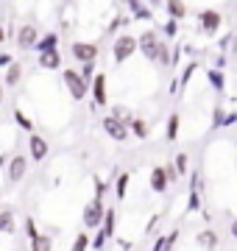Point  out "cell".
I'll list each match as a JSON object with an SVG mask.
<instances>
[{
  "label": "cell",
  "instance_id": "obj_1",
  "mask_svg": "<svg viewBox=\"0 0 237 251\" xmlns=\"http://www.w3.org/2000/svg\"><path fill=\"white\" fill-rule=\"evenodd\" d=\"M62 81H64V87H67V92H70L73 100H84L90 95V81H84V75L78 70H73V67H67L62 73Z\"/></svg>",
  "mask_w": 237,
  "mask_h": 251
},
{
  "label": "cell",
  "instance_id": "obj_2",
  "mask_svg": "<svg viewBox=\"0 0 237 251\" xmlns=\"http://www.w3.org/2000/svg\"><path fill=\"white\" fill-rule=\"evenodd\" d=\"M140 48V39L131 34H120L118 39H115V45H112V59H115V64H123L128 62L131 56H134V50Z\"/></svg>",
  "mask_w": 237,
  "mask_h": 251
},
{
  "label": "cell",
  "instance_id": "obj_3",
  "mask_svg": "<svg viewBox=\"0 0 237 251\" xmlns=\"http://www.w3.org/2000/svg\"><path fill=\"white\" fill-rule=\"evenodd\" d=\"M103 218H106V204L98 201V198H92L90 204L84 206V226L87 229H100Z\"/></svg>",
  "mask_w": 237,
  "mask_h": 251
},
{
  "label": "cell",
  "instance_id": "obj_4",
  "mask_svg": "<svg viewBox=\"0 0 237 251\" xmlns=\"http://www.w3.org/2000/svg\"><path fill=\"white\" fill-rule=\"evenodd\" d=\"M25 173H28V156L14 153L9 159V165H6V179H9V184H20V181L25 179Z\"/></svg>",
  "mask_w": 237,
  "mask_h": 251
},
{
  "label": "cell",
  "instance_id": "obj_5",
  "mask_svg": "<svg viewBox=\"0 0 237 251\" xmlns=\"http://www.w3.org/2000/svg\"><path fill=\"white\" fill-rule=\"evenodd\" d=\"M159 45H162V39H159L156 31H145V34H140V50H142L145 59L156 62V56H159Z\"/></svg>",
  "mask_w": 237,
  "mask_h": 251
},
{
  "label": "cell",
  "instance_id": "obj_6",
  "mask_svg": "<svg viewBox=\"0 0 237 251\" xmlns=\"http://www.w3.org/2000/svg\"><path fill=\"white\" fill-rule=\"evenodd\" d=\"M220 23H223V14L215 11V9H207V11H201V14H198V25H201V31H204L207 36L218 34Z\"/></svg>",
  "mask_w": 237,
  "mask_h": 251
},
{
  "label": "cell",
  "instance_id": "obj_7",
  "mask_svg": "<svg viewBox=\"0 0 237 251\" xmlns=\"http://www.w3.org/2000/svg\"><path fill=\"white\" fill-rule=\"evenodd\" d=\"M100 128H103V131H106V134H109L112 140H118V143H123V140L128 137L126 123H123V120H118V117H112V115L100 120Z\"/></svg>",
  "mask_w": 237,
  "mask_h": 251
},
{
  "label": "cell",
  "instance_id": "obj_8",
  "mask_svg": "<svg viewBox=\"0 0 237 251\" xmlns=\"http://www.w3.org/2000/svg\"><path fill=\"white\" fill-rule=\"evenodd\" d=\"M70 50H73V56L84 64H95V59H98V45H95V42H73Z\"/></svg>",
  "mask_w": 237,
  "mask_h": 251
},
{
  "label": "cell",
  "instance_id": "obj_9",
  "mask_svg": "<svg viewBox=\"0 0 237 251\" xmlns=\"http://www.w3.org/2000/svg\"><path fill=\"white\" fill-rule=\"evenodd\" d=\"M90 92H92V100H95L98 106H106V103H109V95H106V73H103V70L92 78Z\"/></svg>",
  "mask_w": 237,
  "mask_h": 251
},
{
  "label": "cell",
  "instance_id": "obj_10",
  "mask_svg": "<svg viewBox=\"0 0 237 251\" xmlns=\"http://www.w3.org/2000/svg\"><path fill=\"white\" fill-rule=\"evenodd\" d=\"M37 42H39V34H37V28L31 25V23L17 31V48H20V50H34Z\"/></svg>",
  "mask_w": 237,
  "mask_h": 251
},
{
  "label": "cell",
  "instance_id": "obj_11",
  "mask_svg": "<svg viewBox=\"0 0 237 251\" xmlns=\"http://www.w3.org/2000/svg\"><path fill=\"white\" fill-rule=\"evenodd\" d=\"M28 153H31V159H34V162H42L47 153H50V145H47L45 137L31 134V137H28Z\"/></svg>",
  "mask_w": 237,
  "mask_h": 251
},
{
  "label": "cell",
  "instance_id": "obj_12",
  "mask_svg": "<svg viewBox=\"0 0 237 251\" xmlns=\"http://www.w3.org/2000/svg\"><path fill=\"white\" fill-rule=\"evenodd\" d=\"M201 206V171L192 173V181H190V198H187V212H195Z\"/></svg>",
  "mask_w": 237,
  "mask_h": 251
},
{
  "label": "cell",
  "instance_id": "obj_13",
  "mask_svg": "<svg viewBox=\"0 0 237 251\" xmlns=\"http://www.w3.org/2000/svg\"><path fill=\"white\" fill-rule=\"evenodd\" d=\"M167 184H170V181H167V171H165L162 165H156L154 171H151V190H154V193H165Z\"/></svg>",
  "mask_w": 237,
  "mask_h": 251
},
{
  "label": "cell",
  "instance_id": "obj_14",
  "mask_svg": "<svg viewBox=\"0 0 237 251\" xmlns=\"http://www.w3.org/2000/svg\"><path fill=\"white\" fill-rule=\"evenodd\" d=\"M34 50H37V56L50 53V50H59V34H42Z\"/></svg>",
  "mask_w": 237,
  "mask_h": 251
},
{
  "label": "cell",
  "instance_id": "obj_15",
  "mask_svg": "<svg viewBox=\"0 0 237 251\" xmlns=\"http://www.w3.org/2000/svg\"><path fill=\"white\" fill-rule=\"evenodd\" d=\"M195 243H198L201 249H207V251H215V249L220 246V240H218V234H215V229H204V232H198Z\"/></svg>",
  "mask_w": 237,
  "mask_h": 251
},
{
  "label": "cell",
  "instance_id": "obj_16",
  "mask_svg": "<svg viewBox=\"0 0 237 251\" xmlns=\"http://www.w3.org/2000/svg\"><path fill=\"white\" fill-rule=\"evenodd\" d=\"M37 62H39L42 70H59V67H62V53H59V50H50V53H42Z\"/></svg>",
  "mask_w": 237,
  "mask_h": 251
},
{
  "label": "cell",
  "instance_id": "obj_17",
  "mask_svg": "<svg viewBox=\"0 0 237 251\" xmlns=\"http://www.w3.org/2000/svg\"><path fill=\"white\" fill-rule=\"evenodd\" d=\"M14 229H17L14 212H11V209H3V212H0V234H14Z\"/></svg>",
  "mask_w": 237,
  "mask_h": 251
},
{
  "label": "cell",
  "instance_id": "obj_18",
  "mask_svg": "<svg viewBox=\"0 0 237 251\" xmlns=\"http://www.w3.org/2000/svg\"><path fill=\"white\" fill-rule=\"evenodd\" d=\"M165 9H167V17L170 20H182V17H187V11H190L184 3H179V0H167Z\"/></svg>",
  "mask_w": 237,
  "mask_h": 251
},
{
  "label": "cell",
  "instance_id": "obj_19",
  "mask_svg": "<svg viewBox=\"0 0 237 251\" xmlns=\"http://www.w3.org/2000/svg\"><path fill=\"white\" fill-rule=\"evenodd\" d=\"M20 78H23V64H20V62H14V64L9 67V70H6L3 81H6L9 87H17V84H20Z\"/></svg>",
  "mask_w": 237,
  "mask_h": 251
},
{
  "label": "cell",
  "instance_id": "obj_20",
  "mask_svg": "<svg viewBox=\"0 0 237 251\" xmlns=\"http://www.w3.org/2000/svg\"><path fill=\"white\" fill-rule=\"evenodd\" d=\"M128 181H131V173H128V171H123L118 176V181H115V196H118L120 201H123V198H126V193H128Z\"/></svg>",
  "mask_w": 237,
  "mask_h": 251
},
{
  "label": "cell",
  "instance_id": "obj_21",
  "mask_svg": "<svg viewBox=\"0 0 237 251\" xmlns=\"http://www.w3.org/2000/svg\"><path fill=\"white\" fill-rule=\"evenodd\" d=\"M14 120H17V126L23 128V131H28V137L34 134V120H31L23 109H14Z\"/></svg>",
  "mask_w": 237,
  "mask_h": 251
},
{
  "label": "cell",
  "instance_id": "obj_22",
  "mask_svg": "<svg viewBox=\"0 0 237 251\" xmlns=\"http://www.w3.org/2000/svg\"><path fill=\"white\" fill-rule=\"evenodd\" d=\"M207 81L212 84V90H215V92L226 90V78H223V73H220V70H210V73H207Z\"/></svg>",
  "mask_w": 237,
  "mask_h": 251
},
{
  "label": "cell",
  "instance_id": "obj_23",
  "mask_svg": "<svg viewBox=\"0 0 237 251\" xmlns=\"http://www.w3.org/2000/svg\"><path fill=\"white\" fill-rule=\"evenodd\" d=\"M31 251H53V237L50 234H39L37 240H31Z\"/></svg>",
  "mask_w": 237,
  "mask_h": 251
},
{
  "label": "cell",
  "instance_id": "obj_24",
  "mask_svg": "<svg viewBox=\"0 0 237 251\" xmlns=\"http://www.w3.org/2000/svg\"><path fill=\"white\" fill-rule=\"evenodd\" d=\"M179 123H182V117H179V115H170V117H167V128H165L167 143H173L176 137H179Z\"/></svg>",
  "mask_w": 237,
  "mask_h": 251
},
{
  "label": "cell",
  "instance_id": "obj_25",
  "mask_svg": "<svg viewBox=\"0 0 237 251\" xmlns=\"http://www.w3.org/2000/svg\"><path fill=\"white\" fill-rule=\"evenodd\" d=\"M156 64H159V67H170V64H173V50H167V42H165V39H162V45H159Z\"/></svg>",
  "mask_w": 237,
  "mask_h": 251
},
{
  "label": "cell",
  "instance_id": "obj_26",
  "mask_svg": "<svg viewBox=\"0 0 237 251\" xmlns=\"http://www.w3.org/2000/svg\"><path fill=\"white\" fill-rule=\"evenodd\" d=\"M115 226H118V212L115 209H106V218H103V232H106V237H112L115 234Z\"/></svg>",
  "mask_w": 237,
  "mask_h": 251
},
{
  "label": "cell",
  "instance_id": "obj_27",
  "mask_svg": "<svg viewBox=\"0 0 237 251\" xmlns=\"http://www.w3.org/2000/svg\"><path fill=\"white\" fill-rule=\"evenodd\" d=\"M128 9L134 11V17H137V20H151V17H154V14H151V9H148V6H142V3H137V0H131V3H128Z\"/></svg>",
  "mask_w": 237,
  "mask_h": 251
},
{
  "label": "cell",
  "instance_id": "obj_28",
  "mask_svg": "<svg viewBox=\"0 0 237 251\" xmlns=\"http://www.w3.org/2000/svg\"><path fill=\"white\" fill-rule=\"evenodd\" d=\"M173 168H176L179 176H187V173H190V156H187V153H179L176 162H173Z\"/></svg>",
  "mask_w": 237,
  "mask_h": 251
},
{
  "label": "cell",
  "instance_id": "obj_29",
  "mask_svg": "<svg viewBox=\"0 0 237 251\" xmlns=\"http://www.w3.org/2000/svg\"><path fill=\"white\" fill-rule=\"evenodd\" d=\"M90 246H92V237H90V234H78V237H75V240H73V246H70V251H87V249H90Z\"/></svg>",
  "mask_w": 237,
  "mask_h": 251
},
{
  "label": "cell",
  "instance_id": "obj_30",
  "mask_svg": "<svg viewBox=\"0 0 237 251\" xmlns=\"http://www.w3.org/2000/svg\"><path fill=\"white\" fill-rule=\"evenodd\" d=\"M131 131H134L140 140H145V137L151 134V128L145 126V120H140V117H137V120H131Z\"/></svg>",
  "mask_w": 237,
  "mask_h": 251
},
{
  "label": "cell",
  "instance_id": "obj_31",
  "mask_svg": "<svg viewBox=\"0 0 237 251\" xmlns=\"http://www.w3.org/2000/svg\"><path fill=\"white\" fill-rule=\"evenodd\" d=\"M198 70V62H190L187 67L182 70V75H179V87H184V84H190V78H192V73Z\"/></svg>",
  "mask_w": 237,
  "mask_h": 251
},
{
  "label": "cell",
  "instance_id": "obj_32",
  "mask_svg": "<svg viewBox=\"0 0 237 251\" xmlns=\"http://www.w3.org/2000/svg\"><path fill=\"white\" fill-rule=\"evenodd\" d=\"M25 234H28V240H37L39 234V229H37V224H34V218H25Z\"/></svg>",
  "mask_w": 237,
  "mask_h": 251
},
{
  "label": "cell",
  "instance_id": "obj_33",
  "mask_svg": "<svg viewBox=\"0 0 237 251\" xmlns=\"http://www.w3.org/2000/svg\"><path fill=\"white\" fill-rule=\"evenodd\" d=\"M103 246H106V232H103V229H98V232H95V237H92V249L103 251Z\"/></svg>",
  "mask_w": 237,
  "mask_h": 251
},
{
  "label": "cell",
  "instance_id": "obj_34",
  "mask_svg": "<svg viewBox=\"0 0 237 251\" xmlns=\"http://www.w3.org/2000/svg\"><path fill=\"white\" fill-rule=\"evenodd\" d=\"M223 120H226V112H223V106H215V120H212V128H223Z\"/></svg>",
  "mask_w": 237,
  "mask_h": 251
},
{
  "label": "cell",
  "instance_id": "obj_35",
  "mask_svg": "<svg viewBox=\"0 0 237 251\" xmlns=\"http://www.w3.org/2000/svg\"><path fill=\"white\" fill-rule=\"evenodd\" d=\"M92 184H95V198H98V201H103V196H106V184H103L98 176L92 179Z\"/></svg>",
  "mask_w": 237,
  "mask_h": 251
},
{
  "label": "cell",
  "instance_id": "obj_36",
  "mask_svg": "<svg viewBox=\"0 0 237 251\" xmlns=\"http://www.w3.org/2000/svg\"><path fill=\"white\" fill-rule=\"evenodd\" d=\"M78 73H81V75H84V81H90V84H92V78L98 75V73H95V64H84V67H81Z\"/></svg>",
  "mask_w": 237,
  "mask_h": 251
},
{
  "label": "cell",
  "instance_id": "obj_37",
  "mask_svg": "<svg viewBox=\"0 0 237 251\" xmlns=\"http://www.w3.org/2000/svg\"><path fill=\"white\" fill-rule=\"evenodd\" d=\"M176 34H179V25H176V20H167V23H165V36L170 39V36H176Z\"/></svg>",
  "mask_w": 237,
  "mask_h": 251
},
{
  "label": "cell",
  "instance_id": "obj_38",
  "mask_svg": "<svg viewBox=\"0 0 237 251\" xmlns=\"http://www.w3.org/2000/svg\"><path fill=\"white\" fill-rule=\"evenodd\" d=\"M176 240H179V229H173V232L167 234V240H165V251H173Z\"/></svg>",
  "mask_w": 237,
  "mask_h": 251
},
{
  "label": "cell",
  "instance_id": "obj_39",
  "mask_svg": "<svg viewBox=\"0 0 237 251\" xmlns=\"http://www.w3.org/2000/svg\"><path fill=\"white\" fill-rule=\"evenodd\" d=\"M11 64H14V59H11V53H0V67H6V70H9Z\"/></svg>",
  "mask_w": 237,
  "mask_h": 251
},
{
  "label": "cell",
  "instance_id": "obj_40",
  "mask_svg": "<svg viewBox=\"0 0 237 251\" xmlns=\"http://www.w3.org/2000/svg\"><path fill=\"white\" fill-rule=\"evenodd\" d=\"M165 171H167V181H170V184H173V181L179 179V173H176V168H173V165H167Z\"/></svg>",
  "mask_w": 237,
  "mask_h": 251
},
{
  "label": "cell",
  "instance_id": "obj_41",
  "mask_svg": "<svg viewBox=\"0 0 237 251\" xmlns=\"http://www.w3.org/2000/svg\"><path fill=\"white\" fill-rule=\"evenodd\" d=\"M235 123H237V112H229L226 120H223V128H226V126H235Z\"/></svg>",
  "mask_w": 237,
  "mask_h": 251
},
{
  "label": "cell",
  "instance_id": "obj_42",
  "mask_svg": "<svg viewBox=\"0 0 237 251\" xmlns=\"http://www.w3.org/2000/svg\"><path fill=\"white\" fill-rule=\"evenodd\" d=\"M229 234H232V237H235V240H237V218H235V221H232V226H229Z\"/></svg>",
  "mask_w": 237,
  "mask_h": 251
},
{
  "label": "cell",
  "instance_id": "obj_43",
  "mask_svg": "<svg viewBox=\"0 0 237 251\" xmlns=\"http://www.w3.org/2000/svg\"><path fill=\"white\" fill-rule=\"evenodd\" d=\"M232 36H235V34H232ZM232 59H235V62H237V36H235V39H232Z\"/></svg>",
  "mask_w": 237,
  "mask_h": 251
},
{
  "label": "cell",
  "instance_id": "obj_44",
  "mask_svg": "<svg viewBox=\"0 0 237 251\" xmlns=\"http://www.w3.org/2000/svg\"><path fill=\"white\" fill-rule=\"evenodd\" d=\"M120 23H123V17H115V20H112V25H109V31H118Z\"/></svg>",
  "mask_w": 237,
  "mask_h": 251
},
{
  "label": "cell",
  "instance_id": "obj_45",
  "mask_svg": "<svg viewBox=\"0 0 237 251\" xmlns=\"http://www.w3.org/2000/svg\"><path fill=\"white\" fill-rule=\"evenodd\" d=\"M9 159H11L9 153H0V168H3V165H9Z\"/></svg>",
  "mask_w": 237,
  "mask_h": 251
},
{
  "label": "cell",
  "instance_id": "obj_46",
  "mask_svg": "<svg viewBox=\"0 0 237 251\" xmlns=\"http://www.w3.org/2000/svg\"><path fill=\"white\" fill-rule=\"evenodd\" d=\"M6 39H9V36H6V28L0 25V42H6Z\"/></svg>",
  "mask_w": 237,
  "mask_h": 251
},
{
  "label": "cell",
  "instance_id": "obj_47",
  "mask_svg": "<svg viewBox=\"0 0 237 251\" xmlns=\"http://www.w3.org/2000/svg\"><path fill=\"white\" fill-rule=\"evenodd\" d=\"M0 103H3V84H0Z\"/></svg>",
  "mask_w": 237,
  "mask_h": 251
}]
</instances>
